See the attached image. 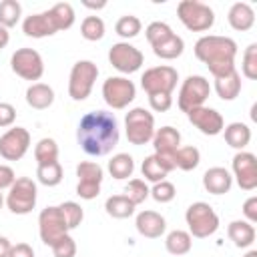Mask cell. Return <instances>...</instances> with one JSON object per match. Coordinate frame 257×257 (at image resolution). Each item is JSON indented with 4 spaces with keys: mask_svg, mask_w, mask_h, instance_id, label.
Segmentation results:
<instances>
[{
    "mask_svg": "<svg viewBox=\"0 0 257 257\" xmlns=\"http://www.w3.org/2000/svg\"><path fill=\"white\" fill-rule=\"evenodd\" d=\"M120 133L112 112L92 110L86 112L76 128V141L80 149L90 157H104L118 145Z\"/></svg>",
    "mask_w": 257,
    "mask_h": 257,
    "instance_id": "6da1fadb",
    "label": "cell"
},
{
    "mask_svg": "<svg viewBox=\"0 0 257 257\" xmlns=\"http://www.w3.org/2000/svg\"><path fill=\"white\" fill-rule=\"evenodd\" d=\"M195 56L209 68V72L219 78L235 70V56H237V42L229 36H201L195 42Z\"/></svg>",
    "mask_w": 257,
    "mask_h": 257,
    "instance_id": "7a4b0ae2",
    "label": "cell"
},
{
    "mask_svg": "<svg viewBox=\"0 0 257 257\" xmlns=\"http://www.w3.org/2000/svg\"><path fill=\"white\" fill-rule=\"evenodd\" d=\"M185 221L189 225V235L191 237H197V239H205V237L213 235L219 229V215L205 201L191 203L187 207Z\"/></svg>",
    "mask_w": 257,
    "mask_h": 257,
    "instance_id": "3957f363",
    "label": "cell"
},
{
    "mask_svg": "<svg viewBox=\"0 0 257 257\" xmlns=\"http://www.w3.org/2000/svg\"><path fill=\"white\" fill-rule=\"evenodd\" d=\"M177 16L191 32H207L215 24L213 8L201 0H181L177 6Z\"/></svg>",
    "mask_w": 257,
    "mask_h": 257,
    "instance_id": "277c9868",
    "label": "cell"
},
{
    "mask_svg": "<svg viewBox=\"0 0 257 257\" xmlns=\"http://www.w3.org/2000/svg\"><path fill=\"white\" fill-rule=\"evenodd\" d=\"M124 131L131 145H147L153 141L155 135V116L143 106H135L124 116Z\"/></svg>",
    "mask_w": 257,
    "mask_h": 257,
    "instance_id": "5b68a950",
    "label": "cell"
},
{
    "mask_svg": "<svg viewBox=\"0 0 257 257\" xmlns=\"http://www.w3.org/2000/svg\"><path fill=\"white\" fill-rule=\"evenodd\" d=\"M96 76H98V66L92 60L74 62L68 76V96L72 100H84L86 96H90Z\"/></svg>",
    "mask_w": 257,
    "mask_h": 257,
    "instance_id": "8992f818",
    "label": "cell"
},
{
    "mask_svg": "<svg viewBox=\"0 0 257 257\" xmlns=\"http://www.w3.org/2000/svg\"><path fill=\"white\" fill-rule=\"evenodd\" d=\"M38 189L30 177H18L14 185L8 189L6 205L14 215H28L36 207Z\"/></svg>",
    "mask_w": 257,
    "mask_h": 257,
    "instance_id": "52a82bcc",
    "label": "cell"
},
{
    "mask_svg": "<svg viewBox=\"0 0 257 257\" xmlns=\"http://www.w3.org/2000/svg\"><path fill=\"white\" fill-rule=\"evenodd\" d=\"M177 80H179L177 68L169 64H161V66H153L145 70V74L141 76V86L149 96L151 94H173Z\"/></svg>",
    "mask_w": 257,
    "mask_h": 257,
    "instance_id": "ba28073f",
    "label": "cell"
},
{
    "mask_svg": "<svg viewBox=\"0 0 257 257\" xmlns=\"http://www.w3.org/2000/svg\"><path fill=\"white\" fill-rule=\"evenodd\" d=\"M211 94V84L205 76L201 74H191L183 80L181 84V90H179V96H177V104L183 112H189L197 106H203L205 100L209 98Z\"/></svg>",
    "mask_w": 257,
    "mask_h": 257,
    "instance_id": "9c48e42d",
    "label": "cell"
},
{
    "mask_svg": "<svg viewBox=\"0 0 257 257\" xmlns=\"http://www.w3.org/2000/svg\"><path fill=\"white\" fill-rule=\"evenodd\" d=\"M137 96V86L124 76H108L102 82V98L110 108H126Z\"/></svg>",
    "mask_w": 257,
    "mask_h": 257,
    "instance_id": "30bf717a",
    "label": "cell"
},
{
    "mask_svg": "<svg viewBox=\"0 0 257 257\" xmlns=\"http://www.w3.org/2000/svg\"><path fill=\"white\" fill-rule=\"evenodd\" d=\"M76 177H78V185H76V195L80 199L92 201L98 197L100 193V183L104 179V171L98 163L94 161H82L76 167Z\"/></svg>",
    "mask_w": 257,
    "mask_h": 257,
    "instance_id": "8fae6325",
    "label": "cell"
},
{
    "mask_svg": "<svg viewBox=\"0 0 257 257\" xmlns=\"http://www.w3.org/2000/svg\"><path fill=\"white\" fill-rule=\"evenodd\" d=\"M10 66L24 80H40L44 74V60L34 48H18L10 58Z\"/></svg>",
    "mask_w": 257,
    "mask_h": 257,
    "instance_id": "7c38bea8",
    "label": "cell"
},
{
    "mask_svg": "<svg viewBox=\"0 0 257 257\" xmlns=\"http://www.w3.org/2000/svg\"><path fill=\"white\" fill-rule=\"evenodd\" d=\"M70 229L64 221V215L60 211V207H46L40 211L38 215V233L44 245H52L56 239H60L62 235H66Z\"/></svg>",
    "mask_w": 257,
    "mask_h": 257,
    "instance_id": "4fadbf2b",
    "label": "cell"
},
{
    "mask_svg": "<svg viewBox=\"0 0 257 257\" xmlns=\"http://www.w3.org/2000/svg\"><path fill=\"white\" fill-rule=\"evenodd\" d=\"M108 62H110L118 72H122V74H133V72H137V70L143 66L145 56H143V52H141L137 46H133V44H128V42H116V44H112L110 50H108Z\"/></svg>",
    "mask_w": 257,
    "mask_h": 257,
    "instance_id": "5bb4252c",
    "label": "cell"
},
{
    "mask_svg": "<svg viewBox=\"0 0 257 257\" xmlns=\"http://www.w3.org/2000/svg\"><path fill=\"white\" fill-rule=\"evenodd\" d=\"M30 149V133L24 126H12L0 137V157L4 161H20Z\"/></svg>",
    "mask_w": 257,
    "mask_h": 257,
    "instance_id": "9a60e30c",
    "label": "cell"
},
{
    "mask_svg": "<svg viewBox=\"0 0 257 257\" xmlns=\"http://www.w3.org/2000/svg\"><path fill=\"white\" fill-rule=\"evenodd\" d=\"M231 169H233V177L237 179V185L243 191H253L257 187V159L253 153L239 151L233 157Z\"/></svg>",
    "mask_w": 257,
    "mask_h": 257,
    "instance_id": "2e32d148",
    "label": "cell"
},
{
    "mask_svg": "<svg viewBox=\"0 0 257 257\" xmlns=\"http://www.w3.org/2000/svg\"><path fill=\"white\" fill-rule=\"evenodd\" d=\"M187 116H189V122L207 137H215V135L223 133V128H225V120H223L221 112L211 106H205V104L189 110Z\"/></svg>",
    "mask_w": 257,
    "mask_h": 257,
    "instance_id": "e0dca14e",
    "label": "cell"
},
{
    "mask_svg": "<svg viewBox=\"0 0 257 257\" xmlns=\"http://www.w3.org/2000/svg\"><path fill=\"white\" fill-rule=\"evenodd\" d=\"M22 32L30 38H46V36H52L56 34V26L52 22V16L48 10L44 12H38V14H30L24 18L22 22Z\"/></svg>",
    "mask_w": 257,
    "mask_h": 257,
    "instance_id": "ac0fdd59",
    "label": "cell"
},
{
    "mask_svg": "<svg viewBox=\"0 0 257 257\" xmlns=\"http://www.w3.org/2000/svg\"><path fill=\"white\" fill-rule=\"evenodd\" d=\"M175 169V163H173V157H163V155H149L143 165H141V173L145 177V181H151V183H159V181H165V177Z\"/></svg>",
    "mask_w": 257,
    "mask_h": 257,
    "instance_id": "d6986e66",
    "label": "cell"
},
{
    "mask_svg": "<svg viewBox=\"0 0 257 257\" xmlns=\"http://www.w3.org/2000/svg\"><path fill=\"white\" fill-rule=\"evenodd\" d=\"M135 227H137V231L143 237H147V239H159L165 233V229H167V221H165V217L161 213L147 209V211H141L137 215Z\"/></svg>",
    "mask_w": 257,
    "mask_h": 257,
    "instance_id": "ffe728a7",
    "label": "cell"
},
{
    "mask_svg": "<svg viewBox=\"0 0 257 257\" xmlns=\"http://www.w3.org/2000/svg\"><path fill=\"white\" fill-rule=\"evenodd\" d=\"M233 185V175L225 167H211L203 175V187L211 195H225L231 191Z\"/></svg>",
    "mask_w": 257,
    "mask_h": 257,
    "instance_id": "44dd1931",
    "label": "cell"
},
{
    "mask_svg": "<svg viewBox=\"0 0 257 257\" xmlns=\"http://www.w3.org/2000/svg\"><path fill=\"white\" fill-rule=\"evenodd\" d=\"M153 147H155L157 155L173 157L175 151L181 147V133L173 126H161L153 135Z\"/></svg>",
    "mask_w": 257,
    "mask_h": 257,
    "instance_id": "7402d4cb",
    "label": "cell"
},
{
    "mask_svg": "<svg viewBox=\"0 0 257 257\" xmlns=\"http://www.w3.org/2000/svg\"><path fill=\"white\" fill-rule=\"evenodd\" d=\"M227 20H229V24H231L233 30L247 32L255 24V10L247 2H235L229 8V12H227Z\"/></svg>",
    "mask_w": 257,
    "mask_h": 257,
    "instance_id": "603a6c76",
    "label": "cell"
},
{
    "mask_svg": "<svg viewBox=\"0 0 257 257\" xmlns=\"http://www.w3.org/2000/svg\"><path fill=\"white\" fill-rule=\"evenodd\" d=\"M227 235H229V239L233 241L235 247L247 249V247H251L253 241H255V227H253L249 221L237 219V221H231V223H229Z\"/></svg>",
    "mask_w": 257,
    "mask_h": 257,
    "instance_id": "cb8c5ba5",
    "label": "cell"
},
{
    "mask_svg": "<svg viewBox=\"0 0 257 257\" xmlns=\"http://www.w3.org/2000/svg\"><path fill=\"white\" fill-rule=\"evenodd\" d=\"M26 102L28 106L36 108V110H44L54 102V90L52 86L44 84V82H32L26 88Z\"/></svg>",
    "mask_w": 257,
    "mask_h": 257,
    "instance_id": "d4e9b609",
    "label": "cell"
},
{
    "mask_svg": "<svg viewBox=\"0 0 257 257\" xmlns=\"http://www.w3.org/2000/svg\"><path fill=\"white\" fill-rule=\"evenodd\" d=\"M215 92L221 100H235L241 92V74L237 70L215 78Z\"/></svg>",
    "mask_w": 257,
    "mask_h": 257,
    "instance_id": "484cf974",
    "label": "cell"
},
{
    "mask_svg": "<svg viewBox=\"0 0 257 257\" xmlns=\"http://www.w3.org/2000/svg\"><path fill=\"white\" fill-rule=\"evenodd\" d=\"M223 135H225V143L231 149H237V151H243L251 143V128L245 122H231V124H227L223 128Z\"/></svg>",
    "mask_w": 257,
    "mask_h": 257,
    "instance_id": "4316f807",
    "label": "cell"
},
{
    "mask_svg": "<svg viewBox=\"0 0 257 257\" xmlns=\"http://www.w3.org/2000/svg\"><path fill=\"white\" fill-rule=\"evenodd\" d=\"M151 48H153V52H155L159 58H163V60H173V58H179V56L183 54L185 42H183L181 36H177V34L173 32V34H169L167 38H163L161 42H157V44L151 46Z\"/></svg>",
    "mask_w": 257,
    "mask_h": 257,
    "instance_id": "83f0119b",
    "label": "cell"
},
{
    "mask_svg": "<svg viewBox=\"0 0 257 257\" xmlns=\"http://www.w3.org/2000/svg\"><path fill=\"white\" fill-rule=\"evenodd\" d=\"M165 247L171 255H185L191 251L193 247V237L189 235V231H183V229H175L167 235L165 239Z\"/></svg>",
    "mask_w": 257,
    "mask_h": 257,
    "instance_id": "f1b7e54d",
    "label": "cell"
},
{
    "mask_svg": "<svg viewBox=\"0 0 257 257\" xmlns=\"http://www.w3.org/2000/svg\"><path fill=\"white\" fill-rule=\"evenodd\" d=\"M173 163H175V169L193 171L201 163V153L197 147H179L173 155Z\"/></svg>",
    "mask_w": 257,
    "mask_h": 257,
    "instance_id": "f546056e",
    "label": "cell"
},
{
    "mask_svg": "<svg viewBox=\"0 0 257 257\" xmlns=\"http://www.w3.org/2000/svg\"><path fill=\"white\" fill-rule=\"evenodd\" d=\"M133 171H135V161H133V157L126 155V153H118V155H114V157L108 161V173H110L114 179H118V181L133 177Z\"/></svg>",
    "mask_w": 257,
    "mask_h": 257,
    "instance_id": "4dcf8cb0",
    "label": "cell"
},
{
    "mask_svg": "<svg viewBox=\"0 0 257 257\" xmlns=\"http://www.w3.org/2000/svg\"><path fill=\"white\" fill-rule=\"evenodd\" d=\"M104 209L110 217L114 219H126L135 213V205L124 197V195H112L104 201Z\"/></svg>",
    "mask_w": 257,
    "mask_h": 257,
    "instance_id": "1f68e13d",
    "label": "cell"
},
{
    "mask_svg": "<svg viewBox=\"0 0 257 257\" xmlns=\"http://www.w3.org/2000/svg\"><path fill=\"white\" fill-rule=\"evenodd\" d=\"M48 12L52 16V22H54L56 30H68L74 24V8L68 2H58Z\"/></svg>",
    "mask_w": 257,
    "mask_h": 257,
    "instance_id": "d6a6232c",
    "label": "cell"
},
{
    "mask_svg": "<svg viewBox=\"0 0 257 257\" xmlns=\"http://www.w3.org/2000/svg\"><path fill=\"white\" fill-rule=\"evenodd\" d=\"M36 179L44 187H56V185H60V181H62V165L58 161L46 163V165H38Z\"/></svg>",
    "mask_w": 257,
    "mask_h": 257,
    "instance_id": "836d02e7",
    "label": "cell"
},
{
    "mask_svg": "<svg viewBox=\"0 0 257 257\" xmlns=\"http://www.w3.org/2000/svg\"><path fill=\"white\" fill-rule=\"evenodd\" d=\"M34 159L38 165H46V163H54L58 161V145L54 139H40L34 147Z\"/></svg>",
    "mask_w": 257,
    "mask_h": 257,
    "instance_id": "e575fe53",
    "label": "cell"
},
{
    "mask_svg": "<svg viewBox=\"0 0 257 257\" xmlns=\"http://www.w3.org/2000/svg\"><path fill=\"white\" fill-rule=\"evenodd\" d=\"M22 16V6L18 0H2L0 2V26L12 28L18 24Z\"/></svg>",
    "mask_w": 257,
    "mask_h": 257,
    "instance_id": "d590c367",
    "label": "cell"
},
{
    "mask_svg": "<svg viewBox=\"0 0 257 257\" xmlns=\"http://www.w3.org/2000/svg\"><path fill=\"white\" fill-rule=\"evenodd\" d=\"M80 34L84 40H90V42H96L104 36V22L102 18L98 16H86L80 24Z\"/></svg>",
    "mask_w": 257,
    "mask_h": 257,
    "instance_id": "8d00e7d4",
    "label": "cell"
},
{
    "mask_svg": "<svg viewBox=\"0 0 257 257\" xmlns=\"http://www.w3.org/2000/svg\"><path fill=\"white\" fill-rule=\"evenodd\" d=\"M141 28H143L141 20H139L137 16H133V14L120 16V18L116 20V24H114V30H116V34H118L120 38H135V36H139Z\"/></svg>",
    "mask_w": 257,
    "mask_h": 257,
    "instance_id": "74e56055",
    "label": "cell"
},
{
    "mask_svg": "<svg viewBox=\"0 0 257 257\" xmlns=\"http://www.w3.org/2000/svg\"><path fill=\"white\" fill-rule=\"evenodd\" d=\"M149 191L151 189L147 187V183L143 179H131L126 183V187H124V197L137 207V205H141L149 197Z\"/></svg>",
    "mask_w": 257,
    "mask_h": 257,
    "instance_id": "f35d334b",
    "label": "cell"
},
{
    "mask_svg": "<svg viewBox=\"0 0 257 257\" xmlns=\"http://www.w3.org/2000/svg\"><path fill=\"white\" fill-rule=\"evenodd\" d=\"M58 207H60V211H62V215H64V221H66L68 229H76V227L82 223L84 211H82V207H80L78 203H74V201H64V203L58 205Z\"/></svg>",
    "mask_w": 257,
    "mask_h": 257,
    "instance_id": "ab89813d",
    "label": "cell"
},
{
    "mask_svg": "<svg viewBox=\"0 0 257 257\" xmlns=\"http://www.w3.org/2000/svg\"><path fill=\"white\" fill-rule=\"evenodd\" d=\"M149 195H151L157 203H171V201L175 199V195H177V189H175L173 183H169V181L165 179V181L155 183L153 189L149 191Z\"/></svg>",
    "mask_w": 257,
    "mask_h": 257,
    "instance_id": "60d3db41",
    "label": "cell"
},
{
    "mask_svg": "<svg viewBox=\"0 0 257 257\" xmlns=\"http://www.w3.org/2000/svg\"><path fill=\"white\" fill-rule=\"evenodd\" d=\"M241 70H243V74H245L249 80H255V78H257V44H255V42L245 48Z\"/></svg>",
    "mask_w": 257,
    "mask_h": 257,
    "instance_id": "b9f144b4",
    "label": "cell"
},
{
    "mask_svg": "<svg viewBox=\"0 0 257 257\" xmlns=\"http://www.w3.org/2000/svg\"><path fill=\"white\" fill-rule=\"evenodd\" d=\"M169 34H173V28L169 26V24H165V22H151L147 28H145V36H147V40H149V44L151 46H155L157 42H161L163 38H167Z\"/></svg>",
    "mask_w": 257,
    "mask_h": 257,
    "instance_id": "7bdbcfd3",
    "label": "cell"
},
{
    "mask_svg": "<svg viewBox=\"0 0 257 257\" xmlns=\"http://www.w3.org/2000/svg\"><path fill=\"white\" fill-rule=\"evenodd\" d=\"M50 249H52L54 257H74L76 255V243H74V239L68 233L62 235L60 239H56L50 245Z\"/></svg>",
    "mask_w": 257,
    "mask_h": 257,
    "instance_id": "ee69618b",
    "label": "cell"
},
{
    "mask_svg": "<svg viewBox=\"0 0 257 257\" xmlns=\"http://www.w3.org/2000/svg\"><path fill=\"white\" fill-rule=\"evenodd\" d=\"M149 104L157 112H167L173 106V94H151Z\"/></svg>",
    "mask_w": 257,
    "mask_h": 257,
    "instance_id": "f6af8a7d",
    "label": "cell"
},
{
    "mask_svg": "<svg viewBox=\"0 0 257 257\" xmlns=\"http://www.w3.org/2000/svg\"><path fill=\"white\" fill-rule=\"evenodd\" d=\"M16 120V108L10 102H0V128L12 126Z\"/></svg>",
    "mask_w": 257,
    "mask_h": 257,
    "instance_id": "bcb514c9",
    "label": "cell"
},
{
    "mask_svg": "<svg viewBox=\"0 0 257 257\" xmlns=\"http://www.w3.org/2000/svg\"><path fill=\"white\" fill-rule=\"evenodd\" d=\"M14 181H16V175H14L12 167H8V165H0V191L10 189V187L14 185Z\"/></svg>",
    "mask_w": 257,
    "mask_h": 257,
    "instance_id": "7dc6e473",
    "label": "cell"
},
{
    "mask_svg": "<svg viewBox=\"0 0 257 257\" xmlns=\"http://www.w3.org/2000/svg\"><path fill=\"white\" fill-rule=\"evenodd\" d=\"M243 215H245V221H249L251 225L257 223V197H249L243 203Z\"/></svg>",
    "mask_w": 257,
    "mask_h": 257,
    "instance_id": "c3c4849f",
    "label": "cell"
},
{
    "mask_svg": "<svg viewBox=\"0 0 257 257\" xmlns=\"http://www.w3.org/2000/svg\"><path fill=\"white\" fill-rule=\"evenodd\" d=\"M8 257H34V249L28 243H16V245L10 247Z\"/></svg>",
    "mask_w": 257,
    "mask_h": 257,
    "instance_id": "681fc988",
    "label": "cell"
},
{
    "mask_svg": "<svg viewBox=\"0 0 257 257\" xmlns=\"http://www.w3.org/2000/svg\"><path fill=\"white\" fill-rule=\"evenodd\" d=\"M10 247H12V243L6 237L0 235V257H8L10 255Z\"/></svg>",
    "mask_w": 257,
    "mask_h": 257,
    "instance_id": "f907efd6",
    "label": "cell"
},
{
    "mask_svg": "<svg viewBox=\"0 0 257 257\" xmlns=\"http://www.w3.org/2000/svg\"><path fill=\"white\" fill-rule=\"evenodd\" d=\"M8 42H10V32H8V28L0 26V50H2V48H6V46H8Z\"/></svg>",
    "mask_w": 257,
    "mask_h": 257,
    "instance_id": "816d5d0a",
    "label": "cell"
},
{
    "mask_svg": "<svg viewBox=\"0 0 257 257\" xmlns=\"http://www.w3.org/2000/svg\"><path fill=\"white\" fill-rule=\"evenodd\" d=\"M84 6H86V8H94V10H98V8H104L106 2H98V4H94V2H84Z\"/></svg>",
    "mask_w": 257,
    "mask_h": 257,
    "instance_id": "f5cc1de1",
    "label": "cell"
},
{
    "mask_svg": "<svg viewBox=\"0 0 257 257\" xmlns=\"http://www.w3.org/2000/svg\"><path fill=\"white\" fill-rule=\"evenodd\" d=\"M245 257H257V251L255 249H251V251H247V255Z\"/></svg>",
    "mask_w": 257,
    "mask_h": 257,
    "instance_id": "db71d44e",
    "label": "cell"
},
{
    "mask_svg": "<svg viewBox=\"0 0 257 257\" xmlns=\"http://www.w3.org/2000/svg\"><path fill=\"white\" fill-rule=\"evenodd\" d=\"M2 203H4V197H2V191H0V207H2Z\"/></svg>",
    "mask_w": 257,
    "mask_h": 257,
    "instance_id": "11a10c76",
    "label": "cell"
}]
</instances>
